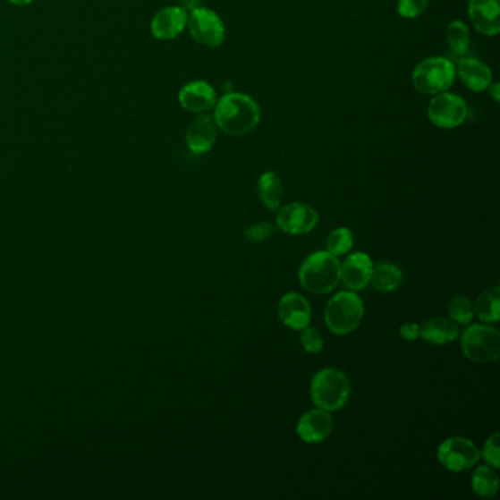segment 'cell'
Returning a JSON list of instances; mask_svg holds the SVG:
<instances>
[{
	"mask_svg": "<svg viewBox=\"0 0 500 500\" xmlns=\"http://www.w3.org/2000/svg\"><path fill=\"white\" fill-rule=\"evenodd\" d=\"M461 348L470 361L479 364L497 361L500 357L499 332L492 326H468L461 336Z\"/></svg>",
	"mask_w": 500,
	"mask_h": 500,
	"instance_id": "6",
	"label": "cell"
},
{
	"mask_svg": "<svg viewBox=\"0 0 500 500\" xmlns=\"http://www.w3.org/2000/svg\"><path fill=\"white\" fill-rule=\"evenodd\" d=\"M352 245H354V235L348 228L335 229L327 236V251L332 252L334 256H343L351 251Z\"/></svg>",
	"mask_w": 500,
	"mask_h": 500,
	"instance_id": "26",
	"label": "cell"
},
{
	"mask_svg": "<svg viewBox=\"0 0 500 500\" xmlns=\"http://www.w3.org/2000/svg\"><path fill=\"white\" fill-rule=\"evenodd\" d=\"M460 335L458 326L452 318H435L419 327V338L433 345H446L455 341Z\"/></svg>",
	"mask_w": 500,
	"mask_h": 500,
	"instance_id": "19",
	"label": "cell"
},
{
	"mask_svg": "<svg viewBox=\"0 0 500 500\" xmlns=\"http://www.w3.org/2000/svg\"><path fill=\"white\" fill-rule=\"evenodd\" d=\"M403 273L401 268L392 263H380L373 266L370 284L378 292H394L403 285Z\"/></svg>",
	"mask_w": 500,
	"mask_h": 500,
	"instance_id": "21",
	"label": "cell"
},
{
	"mask_svg": "<svg viewBox=\"0 0 500 500\" xmlns=\"http://www.w3.org/2000/svg\"><path fill=\"white\" fill-rule=\"evenodd\" d=\"M273 233H275V228H273V225L267 224V222L251 225L244 231L245 240L251 244H261L263 241L268 240Z\"/></svg>",
	"mask_w": 500,
	"mask_h": 500,
	"instance_id": "29",
	"label": "cell"
},
{
	"mask_svg": "<svg viewBox=\"0 0 500 500\" xmlns=\"http://www.w3.org/2000/svg\"><path fill=\"white\" fill-rule=\"evenodd\" d=\"M428 6V0H399L398 13L405 20H414L423 15Z\"/></svg>",
	"mask_w": 500,
	"mask_h": 500,
	"instance_id": "27",
	"label": "cell"
},
{
	"mask_svg": "<svg viewBox=\"0 0 500 500\" xmlns=\"http://www.w3.org/2000/svg\"><path fill=\"white\" fill-rule=\"evenodd\" d=\"M216 137H217V125H216L215 118L208 112L199 114L191 125L188 126L187 135H185L188 148L196 155H203V153L212 150V147L216 143Z\"/></svg>",
	"mask_w": 500,
	"mask_h": 500,
	"instance_id": "16",
	"label": "cell"
},
{
	"mask_svg": "<svg viewBox=\"0 0 500 500\" xmlns=\"http://www.w3.org/2000/svg\"><path fill=\"white\" fill-rule=\"evenodd\" d=\"M300 284L309 292L329 293L341 282V263L329 251H318L305 258L298 273Z\"/></svg>",
	"mask_w": 500,
	"mask_h": 500,
	"instance_id": "2",
	"label": "cell"
},
{
	"mask_svg": "<svg viewBox=\"0 0 500 500\" xmlns=\"http://www.w3.org/2000/svg\"><path fill=\"white\" fill-rule=\"evenodd\" d=\"M428 119L444 130H452L465 123L468 116V106L464 98L456 94L444 93L436 94L431 98L428 109Z\"/></svg>",
	"mask_w": 500,
	"mask_h": 500,
	"instance_id": "9",
	"label": "cell"
},
{
	"mask_svg": "<svg viewBox=\"0 0 500 500\" xmlns=\"http://www.w3.org/2000/svg\"><path fill=\"white\" fill-rule=\"evenodd\" d=\"M188 13L182 6H166L155 13L150 31L157 40H174L187 29Z\"/></svg>",
	"mask_w": 500,
	"mask_h": 500,
	"instance_id": "11",
	"label": "cell"
},
{
	"mask_svg": "<svg viewBox=\"0 0 500 500\" xmlns=\"http://www.w3.org/2000/svg\"><path fill=\"white\" fill-rule=\"evenodd\" d=\"M34 0H9V4H15V6H27V4H33Z\"/></svg>",
	"mask_w": 500,
	"mask_h": 500,
	"instance_id": "33",
	"label": "cell"
},
{
	"mask_svg": "<svg viewBox=\"0 0 500 500\" xmlns=\"http://www.w3.org/2000/svg\"><path fill=\"white\" fill-rule=\"evenodd\" d=\"M350 380L336 369H323L314 376L309 394L314 405L325 411H338L350 398Z\"/></svg>",
	"mask_w": 500,
	"mask_h": 500,
	"instance_id": "3",
	"label": "cell"
},
{
	"mask_svg": "<svg viewBox=\"0 0 500 500\" xmlns=\"http://www.w3.org/2000/svg\"><path fill=\"white\" fill-rule=\"evenodd\" d=\"M456 72L460 75L461 81L471 91L481 93L490 87L493 82L492 71L486 64L472 57H464L458 62Z\"/></svg>",
	"mask_w": 500,
	"mask_h": 500,
	"instance_id": "18",
	"label": "cell"
},
{
	"mask_svg": "<svg viewBox=\"0 0 500 500\" xmlns=\"http://www.w3.org/2000/svg\"><path fill=\"white\" fill-rule=\"evenodd\" d=\"M399 335H401V338L405 339V341H415V339L419 338V326L415 325V323H405V325L401 326Z\"/></svg>",
	"mask_w": 500,
	"mask_h": 500,
	"instance_id": "31",
	"label": "cell"
},
{
	"mask_svg": "<svg viewBox=\"0 0 500 500\" xmlns=\"http://www.w3.org/2000/svg\"><path fill=\"white\" fill-rule=\"evenodd\" d=\"M334 430V419L329 411L322 408L305 412L297 424V433L305 444H320L329 437Z\"/></svg>",
	"mask_w": 500,
	"mask_h": 500,
	"instance_id": "13",
	"label": "cell"
},
{
	"mask_svg": "<svg viewBox=\"0 0 500 500\" xmlns=\"http://www.w3.org/2000/svg\"><path fill=\"white\" fill-rule=\"evenodd\" d=\"M447 313L453 322L460 323V325H470L476 316L474 304L470 298L464 297V295H456L452 298L447 305Z\"/></svg>",
	"mask_w": 500,
	"mask_h": 500,
	"instance_id": "25",
	"label": "cell"
},
{
	"mask_svg": "<svg viewBox=\"0 0 500 500\" xmlns=\"http://www.w3.org/2000/svg\"><path fill=\"white\" fill-rule=\"evenodd\" d=\"M215 123L225 134L247 135L260 123V107L247 94L228 93L215 106Z\"/></svg>",
	"mask_w": 500,
	"mask_h": 500,
	"instance_id": "1",
	"label": "cell"
},
{
	"mask_svg": "<svg viewBox=\"0 0 500 500\" xmlns=\"http://www.w3.org/2000/svg\"><path fill=\"white\" fill-rule=\"evenodd\" d=\"M318 224V213L305 203L286 204L277 215V226L289 235H304Z\"/></svg>",
	"mask_w": 500,
	"mask_h": 500,
	"instance_id": "10",
	"label": "cell"
},
{
	"mask_svg": "<svg viewBox=\"0 0 500 500\" xmlns=\"http://www.w3.org/2000/svg\"><path fill=\"white\" fill-rule=\"evenodd\" d=\"M488 93H490V96H492L493 98H495V102H499L500 100V94H499V84H496V82H492V84H490V87H488Z\"/></svg>",
	"mask_w": 500,
	"mask_h": 500,
	"instance_id": "32",
	"label": "cell"
},
{
	"mask_svg": "<svg viewBox=\"0 0 500 500\" xmlns=\"http://www.w3.org/2000/svg\"><path fill=\"white\" fill-rule=\"evenodd\" d=\"M446 41L451 61L464 59L470 50V30L467 25L462 21H452L447 25Z\"/></svg>",
	"mask_w": 500,
	"mask_h": 500,
	"instance_id": "22",
	"label": "cell"
},
{
	"mask_svg": "<svg viewBox=\"0 0 500 500\" xmlns=\"http://www.w3.org/2000/svg\"><path fill=\"white\" fill-rule=\"evenodd\" d=\"M500 289L497 286L488 288L480 293L474 304V313L481 322L496 323L500 318Z\"/></svg>",
	"mask_w": 500,
	"mask_h": 500,
	"instance_id": "23",
	"label": "cell"
},
{
	"mask_svg": "<svg viewBox=\"0 0 500 500\" xmlns=\"http://www.w3.org/2000/svg\"><path fill=\"white\" fill-rule=\"evenodd\" d=\"M364 316V304L354 292H339L326 307L325 322L335 335H348L357 329Z\"/></svg>",
	"mask_w": 500,
	"mask_h": 500,
	"instance_id": "5",
	"label": "cell"
},
{
	"mask_svg": "<svg viewBox=\"0 0 500 500\" xmlns=\"http://www.w3.org/2000/svg\"><path fill=\"white\" fill-rule=\"evenodd\" d=\"M373 266L366 252H354L341 265V281L351 291H361L370 284Z\"/></svg>",
	"mask_w": 500,
	"mask_h": 500,
	"instance_id": "17",
	"label": "cell"
},
{
	"mask_svg": "<svg viewBox=\"0 0 500 500\" xmlns=\"http://www.w3.org/2000/svg\"><path fill=\"white\" fill-rule=\"evenodd\" d=\"M468 13L474 27L484 36H497L500 31L499 0H470Z\"/></svg>",
	"mask_w": 500,
	"mask_h": 500,
	"instance_id": "15",
	"label": "cell"
},
{
	"mask_svg": "<svg viewBox=\"0 0 500 500\" xmlns=\"http://www.w3.org/2000/svg\"><path fill=\"white\" fill-rule=\"evenodd\" d=\"M455 65L451 59L431 56L415 66L412 72V84L419 93L436 96L451 89L455 81Z\"/></svg>",
	"mask_w": 500,
	"mask_h": 500,
	"instance_id": "4",
	"label": "cell"
},
{
	"mask_svg": "<svg viewBox=\"0 0 500 500\" xmlns=\"http://www.w3.org/2000/svg\"><path fill=\"white\" fill-rule=\"evenodd\" d=\"M257 191H258L260 201L266 208L275 212L281 208L282 199H284V183H282L277 174L265 172L258 179Z\"/></svg>",
	"mask_w": 500,
	"mask_h": 500,
	"instance_id": "20",
	"label": "cell"
},
{
	"mask_svg": "<svg viewBox=\"0 0 500 500\" xmlns=\"http://www.w3.org/2000/svg\"><path fill=\"white\" fill-rule=\"evenodd\" d=\"M499 440V433H493V435L486 440L483 452H480V453H483L484 460L487 461L488 464L495 468L500 467Z\"/></svg>",
	"mask_w": 500,
	"mask_h": 500,
	"instance_id": "30",
	"label": "cell"
},
{
	"mask_svg": "<svg viewBox=\"0 0 500 500\" xmlns=\"http://www.w3.org/2000/svg\"><path fill=\"white\" fill-rule=\"evenodd\" d=\"M437 460L449 471H465L479 462L480 451L472 440L456 436L440 444L437 449Z\"/></svg>",
	"mask_w": 500,
	"mask_h": 500,
	"instance_id": "8",
	"label": "cell"
},
{
	"mask_svg": "<svg viewBox=\"0 0 500 500\" xmlns=\"http://www.w3.org/2000/svg\"><path fill=\"white\" fill-rule=\"evenodd\" d=\"M277 313L282 322L288 326L289 329L302 330L309 326L311 322V305L307 298L301 293L289 292L282 297L277 307Z\"/></svg>",
	"mask_w": 500,
	"mask_h": 500,
	"instance_id": "14",
	"label": "cell"
},
{
	"mask_svg": "<svg viewBox=\"0 0 500 500\" xmlns=\"http://www.w3.org/2000/svg\"><path fill=\"white\" fill-rule=\"evenodd\" d=\"M472 490L477 496L493 497L499 490V479L492 468L481 465L472 476Z\"/></svg>",
	"mask_w": 500,
	"mask_h": 500,
	"instance_id": "24",
	"label": "cell"
},
{
	"mask_svg": "<svg viewBox=\"0 0 500 500\" xmlns=\"http://www.w3.org/2000/svg\"><path fill=\"white\" fill-rule=\"evenodd\" d=\"M188 30L192 38L206 47H219L225 41L224 21L208 8H194L188 15Z\"/></svg>",
	"mask_w": 500,
	"mask_h": 500,
	"instance_id": "7",
	"label": "cell"
},
{
	"mask_svg": "<svg viewBox=\"0 0 500 500\" xmlns=\"http://www.w3.org/2000/svg\"><path fill=\"white\" fill-rule=\"evenodd\" d=\"M179 105L192 114H206L215 109L217 94L208 82L191 81L179 89Z\"/></svg>",
	"mask_w": 500,
	"mask_h": 500,
	"instance_id": "12",
	"label": "cell"
},
{
	"mask_svg": "<svg viewBox=\"0 0 500 500\" xmlns=\"http://www.w3.org/2000/svg\"><path fill=\"white\" fill-rule=\"evenodd\" d=\"M301 343L309 354L322 352L323 345H325L320 332L318 329H314V327H309V326L302 329Z\"/></svg>",
	"mask_w": 500,
	"mask_h": 500,
	"instance_id": "28",
	"label": "cell"
}]
</instances>
